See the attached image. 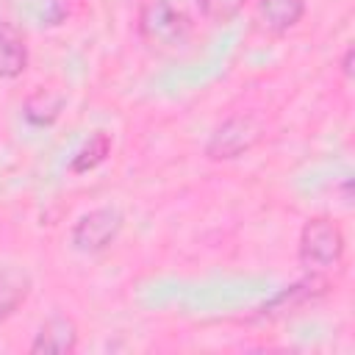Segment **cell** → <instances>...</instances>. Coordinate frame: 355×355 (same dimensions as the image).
<instances>
[{
    "instance_id": "30bf717a",
    "label": "cell",
    "mask_w": 355,
    "mask_h": 355,
    "mask_svg": "<svg viewBox=\"0 0 355 355\" xmlns=\"http://www.w3.org/2000/svg\"><path fill=\"white\" fill-rule=\"evenodd\" d=\"M31 100L39 103V108L25 103V119L33 122V125H50V122L58 116L61 105H64V100H61L58 94H50V92H44V89L36 92V94H31Z\"/></svg>"
},
{
    "instance_id": "52a82bcc",
    "label": "cell",
    "mask_w": 355,
    "mask_h": 355,
    "mask_svg": "<svg viewBox=\"0 0 355 355\" xmlns=\"http://www.w3.org/2000/svg\"><path fill=\"white\" fill-rule=\"evenodd\" d=\"M258 14L269 31L283 33L302 19L305 0H258Z\"/></svg>"
},
{
    "instance_id": "7a4b0ae2",
    "label": "cell",
    "mask_w": 355,
    "mask_h": 355,
    "mask_svg": "<svg viewBox=\"0 0 355 355\" xmlns=\"http://www.w3.org/2000/svg\"><path fill=\"white\" fill-rule=\"evenodd\" d=\"M139 33L147 44L158 50H169L186 42L189 19L180 11H175L166 0H150L139 11Z\"/></svg>"
},
{
    "instance_id": "7c38bea8",
    "label": "cell",
    "mask_w": 355,
    "mask_h": 355,
    "mask_svg": "<svg viewBox=\"0 0 355 355\" xmlns=\"http://www.w3.org/2000/svg\"><path fill=\"white\" fill-rule=\"evenodd\" d=\"M341 67H344V75H352V47H347V53H344V61H341Z\"/></svg>"
},
{
    "instance_id": "ba28073f",
    "label": "cell",
    "mask_w": 355,
    "mask_h": 355,
    "mask_svg": "<svg viewBox=\"0 0 355 355\" xmlns=\"http://www.w3.org/2000/svg\"><path fill=\"white\" fill-rule=\"evenodd\" d=\"M31 291V277L22 269H3L0 272V319L11 316Z\"/></svg>"
},
{
    "instance_id": "5b68a950",
    "label": "cell",
    "mask_w": 355,
    "mask_h": 355,
    "mask_svg": "<svg viewBox=\"0 0 355 355\" xmlns=\"http://www.w3.org/2000/svg\"><path fill=\"white\" fill-rule=\"evenodd\" d=\"M75 347H78V327L69 316L47 319L31 341V352H44V355H69L75 352Z\"/></svg>"
},
{
    "instance_id": "9c48e42d",
    "label": "cell",
    "mask_w": 355,
    "mask_h": 355,
    "mask_svg": "<svg viewBox=\"0 0 355 355\" xmlns=\"http://www.w3.org/2000/svg\"><path fill=\"white\" fill-rule=\"evenodd\" d=\"M108 153H111V139H108V133L97 130V133L78 150V155L72 158L69 169H72V172H89V169H94L97 164H103Z\"/></svg>"
},
{
    "instance_id": "8992f818",
    "label": "cell",
    "mask_w": 355,
    "mask_h": 355,
    "mask_svg": "<svg viewBox=\"0 0 355 355\" xmlns=\"http://www.w3.org/2000/svg\"><path fill=\"white\" fill-rule=\"evenodd\" d=\"M28 67L25 36L11 25L0 22V78H17Z\"/></svg>"
},
{
    "instance_id": "8fae6325",
    "label": "cell",
    "mask_w": 355,
    "mask_h": 355,
    "mask_svg": "<svg viewBox=\"0 0 355 355\" xmlns=\"http://www.w3.org/2000/svg\"><path fill=\"white\" fill-rule=\"evenodd\" d=\"M200 6H202V11H205L208 19L225 22V19H230L244 6V0H200Z\"/></svg>"
},
{
    "instance_id": "3957f363",
    "label": "cell",
    "mask_w": 355,
    "mask_h": 355,
    "mask_svg": "<svg viewBox=\"0 0 355 355\" xmlns=\"http://www.w3.org/2000/svg\"><path fill=\"white\" fill-rule=\"evenodd\" d=\"M122 230V214L116 208H94L83 214L72 227V244L80 252H100Z\"/></svg>"
},
{
    "instance_id": "277c9868",
    "label": "cell",
    "mask_w": 355,
    "mask_h": 355,
    "mask_svg": "<svg viewBox=\"0 0 355 355\" xmlns=\"http://www.w3.org/2000/svg\"><path fill=\"white\" fill-rule=\"evenodd\" d=\"M261 136V128L250 119V116H230L225 119L208 139V147H205V155L214 158V161H227V158H236L241 153H247Z\"/></svg>"
},
{
    "instance_id": "6da1fadb",
    "label": "cell",
    "mask_w": 355,
    "mask_h": 355,
    "mask_svg": "<svg viewBox=\"0 0 355 355\" xmlns=\"http://www.w3.org/2000/svg\"><path fill=\"white\" fill-rule=\"evenodd\" d=\"M344 255V233L341 227L327 219V216H316L308 219L300 230V263L311 272H322L330 269L341 261Z\"/></svg>"
}]
</instances>
